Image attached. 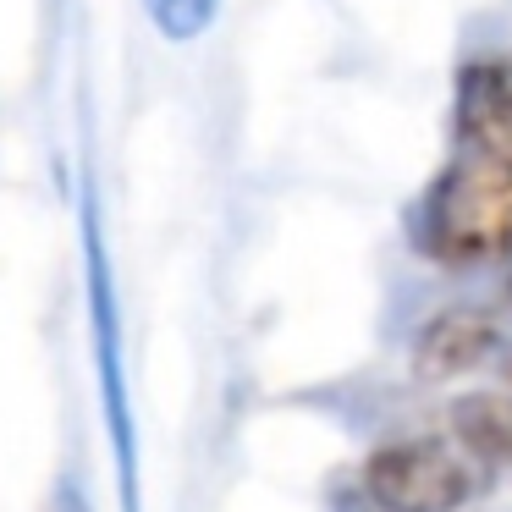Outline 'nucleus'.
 Segmentation results:
<instances>
[{
	"label": "nucleus",
	"instance_id": "nucleus-1",
	"mask_svg": "<svg viewBox=\"0 0 512 512\" xmlns=\"http://www.w3.org/2000/svg\"><path fill=\"white\" fill-rule=\"evenodd\" d=\"M408 243L441 270H479L512 259V166L452 155L413 199Z\"/></svg>",
	"mask_w": 512,
	"mask_h": 512
},
{
	"label": "nucleus",
	"instance_id": "nucleus-2",
	"mask_svg": "<svg viewBox=\"0 0 512 512\" xmlns=\"http://www.w3.org/2000/svg\"><path fill=\"white\" fill-rule=\"evenodd\" d=\"M490 485H496V463L441 435L386 441L358 468V490L375 512H468Z\"/></svg>",
	"mask_w": 512,
	"mask_h": 512
},
{
	"label": "nucleus",
	"instance_id": "nucleus-3",
	"mask_svg": "<svg viewBox=\"0 0 512 512\" xmlns=\"http://www.w3.org/2000/svg\"><path fill=\"white\" fill-rule=\"evenodd\" d=\"M89 248V309H94V358H100V391H105V424L116 446V474H122L127 512H138V446H133V408H127V375H122V325H116V287H111V259H105L100 226H83Z\"/></svg>",
	"mask_w": 512,
	"mask_h": 512
},
{
	"label": "nucleus",
	"instance_id": "nucleus-4",
	"mask_svg": "<svg viewBox=\"0 0 512 512\" xmlns=\"http://www.w3.org/2000/svg\"><path fill=\"white\" fill-rule=\"evenodd\" d=\"M457 155L512 166V61H468L452 89Z\"/></svg>",
	"mask_w": 512,
	"mask_h": 512
},
{
	"label": "nucleus",
	"instance_id": "nucleus-5",
	"mask_svg": "<svg viewBox=\"0 0 512 512\" xmlns=\"http://www.w3.org/2000/svg\"><path fill=\"white\" fill-rule=\"evenodd\" d=\"M501 347H507V336H501V320L490 309H474V303L441 309L419 331V342H413V375L419 380H457L468 369L501 358Z\"/></svg>",
	"mask_w": 512,
	"mask_h": 512
},
{
	"label": "nucleus",
	"instance_id": "nucleus-6",
	"mask_svg": "<svg viewBox=\"0 0 512 512\" xmlns=\"http://www.w3.org/2000/svg\"><path fill=\"white\" fill-rule=\"evenodd\" d=\"M452 435L485 463L512 468V391H468L452 402Z\"/></svg>",
	"mask_w": 512,
	"mask_h": 512
},
{
	"label": "nucleus",
	"instance_id": "nucleus-7",
	"mask_svg": "<svg viewBox=\"0 0 512 512\" xmlns=\"http://www.w3.org/2000/svg\"><path fill=\"white\" fill-rule=\"evenodd\" d=\"M144 6H149V23L166 39H177V45L199 39L215 23V12H221V0H144Z\"/></svg>",
	"mask_w": 512,
	"mask_h": 512
},
{
	"label": "nucleus",
	"instance_id": "nucleus-8",
	"mask_svg": "<svg viewBox=\"0 0 512 512\" xmlns=\"http://www.w3.org/2000/svg\"><path fill=\"white\" fill-rule=\"evenodd\" d=\"M56 512H89V501H83L78 490L67 485V490H61V496H56Z\"/></svg>",
	"mask_w": 512,
	"mask_h": 512
}]
</instances>
